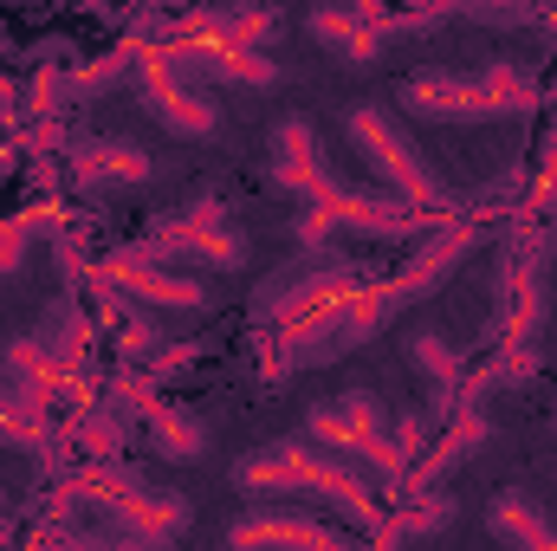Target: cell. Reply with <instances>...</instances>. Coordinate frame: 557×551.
Instances as JSON below:
<instances>
[{"label": "cell", "instance_id": "obj_1", "mask_svg": "<svg viewBox=\"0 0 557 551\" xmlns=\"http://www.w3.org/2000/svg\"><path fill=\"white\" fill-rule=\"evenodd\" d=\"M273 182L292 188V195H305L311 215H324L331 228L363 234V241H428V234L441 228L434 215H416V208H403V201H389V195H357V188H344V182L324 169L318 131H311L305 118H285L273 131Z\"/></svg>", "mask_w": 557, "mask_h": 551}, {"label": "cell", "instance_id": "obj_2", "mask_svg": "<svg viewBox=\"0 0 557 551\" xmlns=\"http://www.w3.org/2000/svg\"><path fill=\"white\" fill-rule=\"evenodd\" d=\"M234 487H240V493H260V500H285V493H298V500H311V506L350 519L357 539H363V532L383 539V526H389V519L376 513L370 480H363L357 467L331 461L324 448H311L305 434H298V441H267V448H253V454L234 467Z\"/></svg>", "mask_w": 557, "mask_h": 551}, {"label": "cell", "instance_id": "obj_3", "mask_svg": "<svg viewBox=\"0 0 557 551\" xmlns=\"http://www.w3.org/2000/svg\"><path fill=\"white\" fill-rule=\"evenodd\" d=\"M396 105L409 118H434V124H486V118H525L539 111V72L512 65V59H493L480 72H454V65H434V72H409Z\"/></svg>", "mask_w": 557, "mask_h": 551}, {"label": "cell", "instance_id": "obj_4", "mask_svg": "<svg viewBox=\"0 0 557 551\" xmlns=\"http://www.w3.org/2000/svg\"><path fill=\"white\" fill-rule=\"evenodd\" d=\"M389 403L376 396V390H344L337 403H311L305 409V441L311 448H324L331 461H344V467H357V474H370L383 493H396L403 487V454H396V441H389Z\"/></svg>", "mask_w": 557, "mask_h": 551}, {"label": "cell", "instance_id": "obj_5", "mask_svg": "<svg viewBox=\"0 0 557 551\" xmlns=\"http://www.w3.org/2000/svg\"><path fill=\"white\" fill-rule=\"evenodd\" d=\"M344 131H350V143H357V156H363L389 188H396V201H403V208L434 215V221H460V195L434 175V162L409 143V131H403L383 105H350Z\"/></svg>", "mask_w": 557, "mask_h": 551}, {"label": "cell", "instance_id": "obj_6", "mask_svg": "<svg viewBox=\"0 0 557 551\" xmlns=\"http://www.w3.org/2000/svg\"><path fill=\"white\" fill-rule=\"evenodd\" d=\"M72 500L98 506L104 519H117L124 539H143V546H175V539L188 532V519H195L182 493H156L137 467H124V461H98V467L72 487Z\"/></svg>", "mask_w": 557, "mask_h": 551}, {"label": "cell", "instance_id": "obj_7", "mask_svg": "<svg viewBox=\"0 0 557 551\" xmlns=\"http://www.w3.org/2000/svg\"><path fill=\"white\" fill-rule=\"evenodd\" d=\"M363 285H370V273H363L357 260H318V267H305V273H273L253 292V318L292 331V325H305V318H318V311L357 298Z\"/></svg>", "mask_w": 557, "mask_h": 551}, {"label": "cell", "instance_id": "obj_8", "mask_svg": "<svg viewBox=\"0 0 557 551\" xmlns=\"http://www.w3.org/2000/svg\"><path fill=\"white\" fill-rule=\"evenodd\" d=\"M221 551H363L357 532H344V526H331V519H318V513H298V506H247L234 526H227V539Z\"/></svg>", "mask_w": 557, "mask_h": 551}, {"label": "cell", "instance_id": "obj_9", "mask_svg": "<svg viewBox=\"0 0 557 551\" xmlns=\"http://www.w3.org/2000/svg\"><path fill=\"white\" fill-rule=\"evenodd\" d=\"M124 254H137V260H195V267H214V273H240L247 267V234L234 221L227 228H208V221L182 215V221H156Z\"/></svg>", "mask_w": 557, "mask_h": 551}, {"label": "cell", "instance_id": "obj_10", "mask_svg": "<svg viewBox=\"0 0 557 551\" xmlns=\"http://www.w3.org/2000/svg\"><path fill=\"white\" fill-rule=\"evenodd\" d=\"M137 91H143V105H149V118L162 131H175V137H214L221 131V105L208 91H195L188 78H175L156 52L137 59Z\"/></svg>", "mask_w": 557, "mask_h": 551}, {"label": "cell", "instance_id": "obj_11", "mask_svg": "<svg viewBox=\"0 0 557 551\" xmlns=\"http://www.w3.org/2000/svg\"><path fill=\"white\" fill-rule=\"evenodd\" d=\"M156 59L175 72V78H227V85H278V59L273 52H247V46H227V39H162Z\"/></svg>", "mask_w": 557, "mask_h": 551}, {"label": "cell", "instance_id": "obj_12", "mask_svg": "<svg viewBox=\"0 0 557 551\" xmlns=\"http://www.w3.org/2000/svg\"><path fill=\"white\" fill-rule=\"evenodd\" d=\"M104 279L131 298V305H156V311H208V285L188 273H169L156 260H137V254H111L104 260Z\"/></svg>", "mask_w": 557, "mask_h": 551}, {"label": "cell", "instance_id": "obj_13", "mask_svg": "<svg viewBox=\"0 0 557 551\" xmlns=\"http://www.w3.org/2000/svg\"><path fill=\"white\" fill-rule=\"evenodd\" d=\"M486 441H493V421H486V415H480V409H454L447 421H441L434 448H428L416 467L403 474V493H416V500H421V493H434V480H441V474H454V467H460L473 448H486Z\"/></svg>", "mask_w": 557, "mask_h": 551}, {"label": "cell", "instance_id": "obj_14", "mask_svg": "<svg viewBox=\"0 0 557 551\" xmlns=\"http://www.w3.org/2000/svg\"><path fill=\"white\" fill-rule=\"evenodd\" d=\"M78 377L72 370H59L52 364V351L39 344V338H13L7 344V396L20 403V409H33V415H46L65 390H72Z\"/></svg>", "mask_w": 557, "mask_h": 551}, {"label": "cell", "instance_id": "obj_15", "mask_svg": "<svg viewBox=\"0 0 557 551\" xmlns=\"http://www.w3.org/2000/svg\"><path fill=\"white\" fill-rule=\"evenodd\" d=\"M65 169L78 188H124V182H149L156 162L143 156L137 143H117V137H85V143H65Z\"/></svg>", "mask_w": 557, "mask_h": 551}, {"label": "cell", "instance_id": "obj_16", "mask_svg": "<svg viewBox=\"0 0 557 551\" xmlns=\"http://www.w3.org/2000/svg\"><path fill=\"white\" fill-rule=\"evenodd\" d=\"M409 364H416V377L428 383V415L447 421V415L460 409V390H467V357L441 331H416L409 338Z\"/></svg>", "mask_w": 557, "mask_h": 551}, {"label": "cell", "instance_id": "obj_17", "mask_svg": "<svg viewBox=\"0 0 557 551\" xmlns=\"http://www.w3.org/2000/svg\"><path fill=\"white\" fill-rule=\"evenodd\" d=\"M383 7H318L311 13V39H324L331 52H344L350 65L383 59Z\"/></svg>", "mask_w": 557, "mask_h": 551}, {"label": "cell", "instance_id": "obj_18", "mask_svg": "<svg viewBox=\"0 0 557 551\" xmlns=\"http://www.w3.org/2000/svg\"><path fill=\"white\" fill-rule=\"evenodd\" d=\"M486 526H493L512 551H557V519L525 493V487H506V493L486 506Z\"/></svg>", "mask_w": 557, "mask_h": 551}, {"label": "cell", "instance_id": "obj_19", "mask_svg": "<svg viewBox=\"0 0 557 551\" xmlns=\"http://www.w3.org/2000/svg\"><path fill=\"white\" fill-rule=\"evenodd\" d=\"M149 441H156V454H175V461L208 454V428H201V415L175 409V403H149Z\"/></svg>", "mask_w": 557, "mask_h": 551}, {"label": "cell", "instance_id": "obj_20", "mask_svg": "<svg viewBox=\"0 0 557 551\" xmlns=\"http://www.w3.org/2000/svg\"><path fill=\"white\" fill-rule=\"evenodd\" d=\"M33 338L52 351V364H59V370H72V377H78V364H85V338H91V325H85V305H52L46 331H33Z\"/></svg>", "mask_w": 557, "mask_h": 551}, {"label": "cell", "instance_id": "obj_21", "mask_svg": "<svg viewBox=\"0 0 557 551\" xmlns=\"http://www.w3.org/2000/svg\"><path fill=\"white\" fill-rule=\"evenodd\" d=\"M447 519H454V500L447 493H421L416 506L403 513V519H389V539L403 546V539H428V532H447Z\"/></svg>", "mask_w": 557, "mask_h": 551}, {"label": "cell", "instance_id": "obj_22", "mask_svg": "<svg viewBox=\"0 0 557 551\" xmlns=\"http://www.w3.org/2000/svg\"><path fill=\"white\" fill-rule=\"evenodd\" d=\"M434 428H441V421H434L428 409H396V415H389V441H396L403 467H416L421 454L434 448Z\"/></svg>", "mask_w": 557, "mask_h": 551}, {"label": "cell", "instance_id": "obj_23", "mask_svg": "<svg viewBox=\"0 0 557 551\" xmlns=\"http://www.w3.org/2000/svg\"><path fill=\"white\" fill-rule=\"evenodd\" d=\"M52 551H175V546H143V539H124V532H98V526H85V532L52 539Z\"/></svg>", "mask_w": 557, "mask_h": 551}, {"label": "cell", "instance_id": "obj_24", "mask_svg": "<svg viewBox=\"0 0 557 551\" xmlns=\"http://www.w3.org/2000/svg\"><path fill=\"white\" fill-rule=\"evenodd\" d=\"M78 434H85V441H91V454H104V461H117V454H124V421H117L111 409H91L85 421H78Z\"/></svg>", "mask_w": 557, "mask_h": 551}, {"label": "cell", "instance_id": "obj_25", "mask_svg": "<svg viewBox=\"0 0 557 551\" xmlns=\"http://www.w3.org/2000/svg\"><path fill=\"white\" fill-rule=\"evenodd\" d=\"M39 228H46L39 215H33V221H7V228H0V273H13V267L26 260V241H33Z\"/></svg>", "mask_w": 557, "mask_h": 551}, {"label": "cell", "instance_id": "obj_26", "mask_svg": "<svg viewBox=\"0 0 557 551\" xmlns=\"http://www.w3.org/2000/svg\"><path fill=\"white\" fill-rule=\"evenodd\" d=\"M298 247H305V254H318V260H337V254H331V221L305 208V215H298Z\"/></svg>", "mask_w": 557, "mask_h": 551}, {"label": "cell", "instance_id": "obj_27", "mask_svg": "<svg viewBox=\"0 0 557 551\" xmlns=\"http://www.w3.org/2000/svg\"><path fill=\"white\" fill-rule=\"evenodd\" d=\"M13 546V513H7V493H0V551Z\"/></svg>", "mask_w": 557, "mask_h": 551}, {"label": "cell", "instance_id": "obj_28", "mask_svg": "<svg viewBox=\"0 0 557 551\" xmlns=\"http://www.w3.org/2000/svg\"><path fill=\"white\" fill-rule=\"evenodd\" d=\"M7 111H13V78L0 72V118H7Z\"/></svg>", "mask_w": 557, "mask_h": 551}, {"label": "cell", "instance_id": "obj_29", "mask_svg": "<svg viewBox=\"0 0 557 551\" xmlns=\"http://www.w3.org/2000/svg\"><path fill=\"white\" fill-rule=\"evenodd\" d=\"M376 551H396V539H389V526H383V546H376Z\"/></svg>", "mask_w": 557, "mask_h": 551}, {"label": "cell", "instance_id": "obj_30", "mask_svg": "<svg viewBox=\"0 0 557 551\" xmlns=\"http://www.w3.org/2000/svg\"><path fill=\"white\" fill-rule=\"evenodd\" d=\"M552 428H557V409H552Z\"/></svg>", "mask_w": 557, "mask_h": 551}, {"label": "cell", "instance_id": "obj_31", "mask_svg": "<svg viewBox=\"0 0 557 551\" xmlns=\"http://www.w3.org/2000/svg\"><path fill=\"white\" fill-rule=\"evenodd\" d=\"M0 52H7V39H0Z\"/></svg>", "mask_w": 557, "mask_h": 551}]
</instances>
